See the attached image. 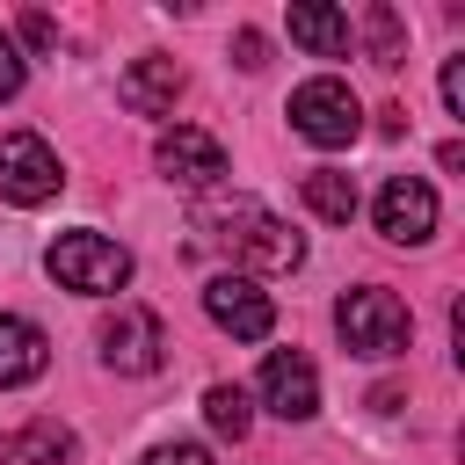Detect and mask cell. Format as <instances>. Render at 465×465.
<instances>
[{
  "mask_svg": "<svg viewBox=\"0 0 465 465\" xmlns=\"http://www.w3.org/2000/svg\"><path fill=\"white\" fill-rule=\"evenodd\" d=\"M196 232H203V247H218V254H232V276L240 269H298L305 262V240L269 211V203H254V196H232V203H203L196 211Z\"/></svg>",
  "mask_w": 465,
  "mask_h": 465,
  "instance_id": "obj_1",
  "label": "cell"
},
{
  "mask_svg": "<svg viewBox=\"0 0 465 465\" xmlns=\"http://www.w3.org/2000/svg\"><path fill=\"white\" fill-rule=\"evenodd\" d=\"M334 327H341V349L349 356H371V363H385V356H407V341H414V312L385 291V283H363V291H341V305H334Z\"/></svg>",
  "mask_w": 465,
  "mask_h": 465,
  "instance_id": "obj_2",
  "label": "cell"
},
{
  "mask_svg": "<svg viewBox=\"0 0 465 465\" xmlns=\"http://www.w3.org/2000/svg\"><path fill=\"white\" fill-rule=\"evenodd\" d=\"M44 269L65 291H80V298H109V291L131 283V247H116L109 232H58L51 254H44Z\"/></svg>",
  "mask_w": 465,
  "mask_h": 465,
  "instance_id": "obj_3",
  "label": "cell"
},
{
  "mask_svg": "<svg viewBox=\"0 0 465 465\" xmlns=\"http://www.w3.org/2000/svg\"><path fill=\"white\" fill-rule=\"evenodd\" d=\"M291 131L305 138V145H356V131H363V102H356V87L349 80H305L298 94H291Z\"/></svg>",
  "mask_w": 465,
  "mask_h": 465,
  "instance_id": "obj_4",
  "label": "cell"
},
{
  "mask_svg": "<svg viewBox=\"0 0 465 465\" xmlns=\"http://www.w3.org/2000/svg\"><path fill=\"white\" fill-rule=\"evenodd\" d=\"M160 356H167V327H160V312H145V305H116V312L102 320V363H109V371L145 378V371H160Z\"/></svg>",
  "mask_w": 465,
  "mask_h": 465,
  "instance_id": "obj_5",
  "label": "cell"
},
{
  "mask_svg": "<svg viewBox=\"0 0 465 465\" xmlns=\"http://www.w3.org/2000/svg\"><path fill=\"white\" fill-rule=\"evenodd\" d=\"M58 189H65L58 153H51L36 131H7V138H0V196H7V203H51Z\"/></svg>",
  "mask_w": 465,
  "mask_h": 465,
  "instance_id": "obj_6",
  "label": "cell"
},
{
  "mask_svg": "<svg viewBox=\"0 0 465 465\" xmlns=\"http://www.w3.org/2000/svg\"><path fill=\"white\" fill-rule=\"evenodd\" d=\"M378 232H385L392 247L436 240V189H429L421 174H385V189H378Z\"/></svg>",
  "mask_w": 465,
  "mask_h": 465,
  "instance_id": "obj_7",
  "label": "cell"
},
{
  "mask_svg": "<svg viewBox=\"0 0 465 465\" xmlns=\"http://www.w3.org/2000/svg\"><path fill=\"white\" fill-rule=\"evenodd\" d=\"M160 174L174 182V189H218L225 182V145L211 138V131H196V124H174V131H160Z\"/></svg>",
  "mask_w": 465,
  "mask_h": 465,
  "instance_id": "obj_8",
  "label": "cell"
},
{
  "mask_svg": "<svg viewBox=\"0 0 465 465\" xmlns=\"http://www.w3.org/2000/svg\"><path fill=\"white\" fill-rule=\"evenodd\" d=\"M203 312H211V327H225L232 341H269V327H276L269 291H254L247 276H211V283H203Z\"/></svg>",
  "mask_w": 465,
  "mask_h": 465,
  "instance_id": "obj_9",
  "label": "cell"
},
{
  "mask_svg": "<svg viewBox=\"0 0 465 465\" xmlns=\"http://www.w3.org/2000/svg\"><path fill=\"white\" fill-rule=\"evenodd\" d=\"M262 400H269L283 421H312V414H320L312 356H305V349H269V363H262Z\"/></svg>",
  "mask_w": 465,
  "mask_h": 465,
  "instance_id": "obj_10",
  "label": "cell"
},
{
  "mask_svg": "<svg viewBox=\"0 0 465 465\" xmlns=\"http://www.w3.org/2000/svg\"><path fill=\"white\" fill-rule=\"evenodd\" d=\"M44 371H51V341H44V327L22 320V312H0V392L36 385Z\"/></svg>",
  "mask_w": 465,
  "mask_h": 465,
  "instance_id": "obj_11",
  "label": "cell"
},
{
  "mask_svg": "<svg viewBox=\"0 0 465 465\" xmlns=\"http://www.w3.org/2000/svg\"><path fill=\"white\" fill-rule=\"evenodd\" d=\"M174 94H182V65H174V58H138V65L116 80V102H124L131 116H167Z\"/></svg>",
  "mask_w": 465,
  "mask_h": 465,
  "instance_id": "obj_12",
  "label": "cell"
},
{
  "mask_svg": "<svg viewBox=\"0 0 465 465\" xmlns=\"http://www.w3.org/2000/svg\"><path fill=\"white\" fill-rule=\"evenodd\" d=\"M291 44H305L312 58H349V15H334L320 0H298L291 7Z\"/></svg>",
  "mask_w": 465,
  "mask_h": 465,
  "instance_id": "obj_13",
  "label": "cell"
},
{
  "mask_svg": "<svg viewBox=\"0 0 465 465\" xmlns=\"http://www.w3.org/2000/svg\"><path fill=\"white\" fill-rule=\"evenodd\" d=\"M7 458H15V465H73V429L44 414V421H29L22 436H7Z\"/></svg>",
  "mask_w": 465,
  "mask_h": 465,
  "instance_id": "obj_14",
  "label": "cell"
},
{
  "mask_svg": "<svg viewBox=\"0 0 465 465\" xmlns=\"http://www.w3.org/2000/svg\"><path fill=\"white\" fill-rule=\"evenodd\" d=\"M298 189H305L312 218H327V225H349V218H356V182H349L341 167H312Z\"/></svg>",
  "mask_w": 465,
  "mask_h": 465,
  "instance_id": "obj_15",
  "label": "cell"
},
{
  "mask_svg": "<svg viewBox=\"0 0 465 465\" xmlns=\"http://www.w3.org/2000/svg\"><path fill=\"white\" fill-rule=\"evenodd\" d=\"M363 44H371V65H385V73L407 65V29H400V15H392L385 0L363 7Z\"/></svg>",
  "mask_w": 465,
  "mask_h": 465,
  "instance_id": "obj_16",
  "label": "cell"
},
{
  "mask_svg": "<svg viewBox=\"0 0 465 465\" xmlns=\"http://www.w3.org/2000/svg\"><path fill=\"white\" fill-rule=\"evenodd\" d=\"M203 414H211V429H218V436H232V443L254 429V407H247V392H240V385H211V392H203Z\"/></svg>",
  "mask_w": 465,
  "mask_h": 465,
  "instance_id": "obj_17",
  "label": "cell"
},
{
  "mask_svg": "<svg viewBox=\"0 0 465 465\" xmlns=\"http://www.w3.org/2000/svg\"><path fill=\"white\" fill-rule=\"evenodd\" d=\"M22 80H29V65H22V51H15V36L0 29V102H15V94H22Z\"/></svg>",
  "mask_w": 465,
  "mask_h": 465,
  "instance_id": "obj_18",
  "label": "cell"
},
{
  "mask_svg": "<svg viewBox=\"0 0 465 465\" xmlns=\"http://www.w3.org/2000/svg\"><path fill=\"white\" fill-rule=\"evenodd\" d=\"M138 465H211V450L203 443H153Z\"/></svg>",
  "mask_w": 465,
  "mask_h": 465,
  "instance_id": "obj_19",
  "label": "cell"
},
{
  "mask_svg": "<svg viewBox=\"0 0 465 465\" xmlns=\"http://www.w3.org/2000/svg\"><path fill=\"white\" fill-rule=\"evenodd\" d=\"M232 58H240L247 73H262V65H269V36H262V29H240V36H232Z\"/></svg>",
  "mask_w": 465,
  "mask_h": 465,
  "instance_id": "obj_20",
  "label": "cell"
},
{
  "mask_svg": "<svg viewBox=\"0 0 465 465\" xmlns=\"http://www.w3.org/2000/svg\"><path fill=\"white\" fill-rule=\"evenodd\" d=\"M443 109L465 116V58H443Z\"/></svg>",
  "mask_w": 465,
  "mask_h": 465,
  "instance_id": "obj_21",
  "label": "cell"
},
{
  "mask_svg": "<svg viewBox=\"0 0 465 465\" xmlns=\"http://www.w3.org/2000/svg\"><path fill=\"white\" fill-rule=\"evenodd\" d=\"M22 36H29V51H51V44H58L51 15H22Z\"/></svg>",
  "mask_w": 465,
  "mask_h": 465,
  "instance_id": "obj_22",
  "label": "cell"
},
{
  "mask_svg": "<svg viewBox=\"0 0 465 465\" xmlns=\"http://www.w3.org/2000/svg\"><path fill=\"white\" fill-rule=\"evenodd\" d=\"M378 131H385V138H400V131H407V109H400V102H392V109H378Z\"/></svg>",
  "mask_w": 465,
  "mask_h": 465,
  "instance_id": "obj_23",
  "label": "cell"
}]
</instances>
